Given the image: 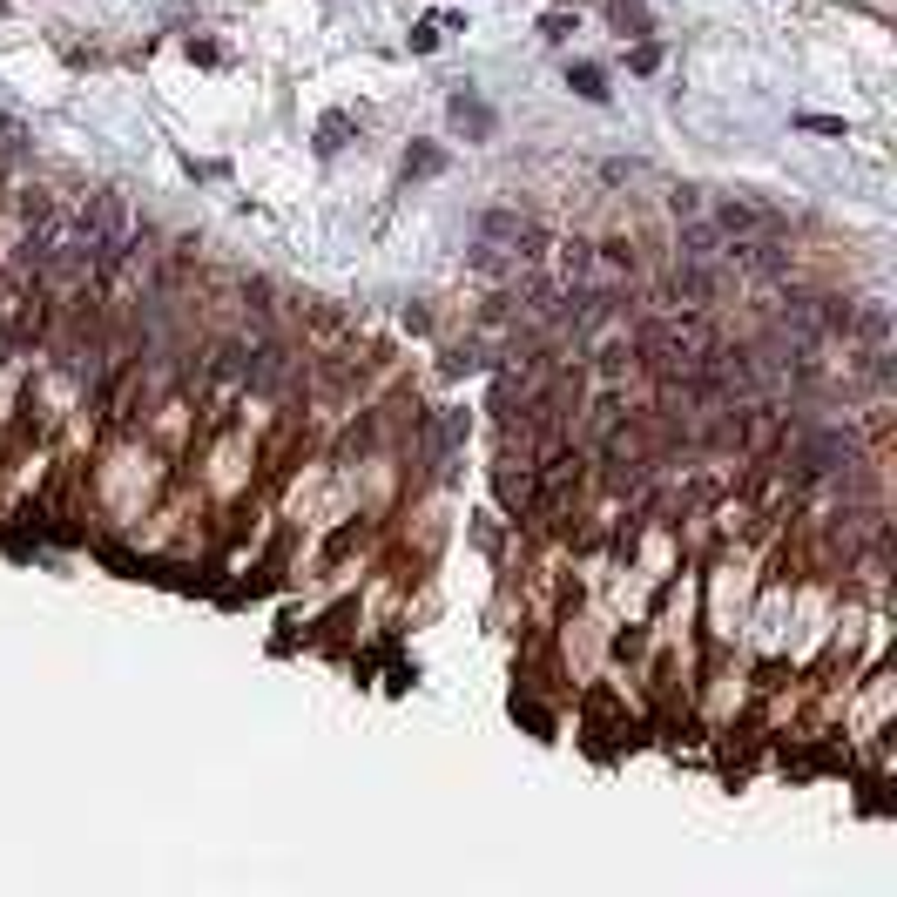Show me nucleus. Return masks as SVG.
Masks as SVG:
<instances>
[{
  "mask_svg": "<svg viewBox=\"0 0 897 897\" xmlns=\"http://www.w3.org/2000/svg\"><path fill=\"white\" fill-rule=\"evenodd\" d=\"M527 244H540V230H533L520 210H486L479 216V264H493L499 250H527Z\"/></svg>",
  "mask_w": 897,
  "mask_h": 897,
  "instance_id": "obj_1",
  "label": "nucleus"
},
{
  "mask_svg": "<svg viewBox=\"0 0 897 897\" xmlns=\"http://www.w3.org/2000/svg\"><path fill=\"white\" fill-rule=\"evenodd\" d=\"M837 465H857V445L843 433H809L797 445V473H837Z\"/></svg>",
  "mask_w": 897,
  "mask_h": 897,
  "instance_id": "obj_2",
  "label": "nucleus"
},
{
  "mask_svg": "<svg viewBox=\"0 0 897 897\" xmlns=\"http://www.w3.org/2000/svg\"><path fill=\"white\" fill-rule=\"evenodd\" d=\"M675 250H682V264H715V270H722V250H729V236H722L715 223L688 216V223H682V244H675Z\"/></svg>",
  "mask_w": 897,
  "mask_h": 897,
  "instance_id": "obj_3",
  "label": "nucleus"
},
{
  "mask_svg": "<svg viewBox=\"0 0 897 897\" xmlns=\"http://www.w3.org/2000/svg\"><path fill=\"white\" fill-rule=\"evenodd\" d=\"M453 122L465 129V135H493V109L479 95H453Z\"/></svg>",
  "mask_w": 897,
  "mask_h": 897,
  "instance_id": "obj_4",
  "label": "nucleus"
},
{
  "mask_svg": "<svg viewBox=\"0 0 897 897\" xmlns=\"http://www.w3.org/2000/svg\"><path fill=\"white\" fill-rule=\"evenodd\" d=\"M567 89L588 95V101H608V75H600L594 61H574V68H567Z\"/></svg>",
  "mask_w": 897,
  "mask_h": 897,
  "instance_id": "obj_5",
  "label": "nucleus"
},
{
  "mask_svg": "<svg viewBox=\"0 0 897 897\" xmlns=\"http://www.w3.org/2000/svg\"><path fill=\"white\" fill-rule=\"evenodd\" d=\"M608 14H614V27L648 34V7H641V0H608Z\"/></svg>",
  "mask_w": 897,
  "mask_h": 897,
  "instance_id": "obj_6",
  "label": "nucleus"
},
{
  "mask_svg": "<svg viewBox=\"0 0 897 897\" xmlns=\"http://www.w3.org/2000/svg\"><path fill=\"white\" fill-rule=\"evenodd\" d=\"M344 135H351V115H324V122H318V149H324V155L344 149Z\"/></svg>",
  "mask_w": 897,
  "mask_h": 897,
  "instance_id": "obj_7",
  "label": "nucleus"
},
{
  "mask_svg": "<svg viewBox=\"0 0 897 897\" xmlns=\"http://www.w3.org/2000/svg\"><path fill=\"white\" fill-rule=\"evenodd\" d=\"M439 169H445L439 149H412V155H405V176H439Z\"/></svg>",
  "mask_w": 897,
  "mask_h": 897,
  "instance_id": "obj_8",
  "label": "nucleus"
},
{
  "mask_svg": "<svg viewBox=\"0 0 897 897\" xmlns=\"http://www.w3.org/2000/svg\"><path fill=\"white\" fill-rule=\"evenodd\" d=\"M567 27H574V21H567V14H560V7H554V14H547V21H540V34H547V41H567Z\"/></svg>",
  "mask_w": 897,
  "mask_h": 897,
  "instance_id": "obj_9",
  "label": "nucleus"
},
{
  "mask_svg": "<svg viewBox=\"0 0 897 897\" xmlns=\"http://www.w3.org/2000/svg\"><path fill=\"white\" fill-rule=\"evenodd\" d=\"M803 129H817V135H843V115H803Z\"/></svg>",
  "mask_w": 897,
  "mask_h": 897,
  "instance_id": "obj_10",
  "label": "nucleus"
},
{
  "mask_svg": "<svg viewBox=\"0 0 897 897\" xmlns=\"http://www.w3.org/2000/svg\"><path fill=\"white\" fill-rule=\"evenodd\" d=\"M662 68V47H634V75H654Z\"/></svg>",
  "mask_w": 897,
  "mask_h": 897,
  "instance_id": "obj_11",
  "label": "nucleus"
}]
</instances>
